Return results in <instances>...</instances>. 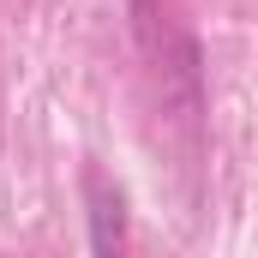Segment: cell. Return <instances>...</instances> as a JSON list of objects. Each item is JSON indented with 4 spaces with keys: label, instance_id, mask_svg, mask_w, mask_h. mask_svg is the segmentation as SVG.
I'll list each match as a JSON object with an SVG mask.
<instances>
[{
    "label": "cell",
    "instance_id": "cell-1",
    "mask_svg": "<svg viewBox=\"0 0 258 258\" xmlns=\"http://www.w3.org/2000/svg\"><path fill=\"white\" fill-rule=\"evenodd\" d=\"M126 12H132V36H138L150 72L162 78V96L180 108V120H198L204 114V66H198L192 30L168 12V0H126Z\"/></svg>",
    "mask_w": 258,
    "mask_h": 258
},
{
    "label": "cell",
    "instance_id": "cell-2",
    "mask_svg": "<svg viewBox=\"0 0 258 258\" xmlns=\"http://www.w3.org/2000/svg\"><path fill=\"white\" fill-rule=\"evenodd\" d=\"M78 198H84V228H90V258H126L132 252V210L126 186L102 168L84 162L78 168Z\"/></svg>",
    "mask_w": 258,
    "mask_h": 258
}]
</instances>
